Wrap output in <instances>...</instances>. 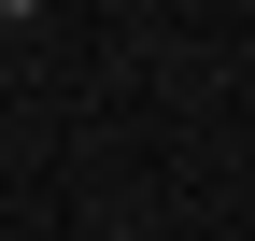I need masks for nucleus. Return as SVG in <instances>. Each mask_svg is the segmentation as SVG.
Returning <instances> with one entry per match:
<instances>
[{
    "label": "nucleus",
    "mask_w": 255,
    "mask_h": 241,
    "mask_svg": "<svg viewBox=\"0 0 255 241\" xmlns=\"http://www.w3.org/2000/svg\"><path fill=\"white\" fill-rule=\"evenodd\" d=\"M0 14H28V0H0Z\"/></svg>",
    "instance_id": "1"
}]
</instances>
